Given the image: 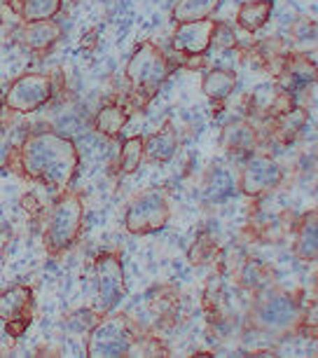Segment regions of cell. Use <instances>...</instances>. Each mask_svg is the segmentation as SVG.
<instances>
[{"instance_id": "1", "label": "cell", "mask_w": 318, "mask_h": 358, "mask_svg": "<svg viewBox=\"0 0 318 358\" xmlns=\"http://www.w3.org/2000/svg\"><path fill=\"white\" fill-rule=\"evenodd\" d=\"M19 164L24 176L52 190H68L78 176L80 152L71 138L54 131L31 134L19 148Z\"/></svg>"}, {"instance_id": "2", "label": "cell", "mask_w": 318, "mask_h": 358, "mask_svg": "<svg viewBox=\"0 0 318 358\" xmlns=\"http://www.w3.org/2000/svg\"><path fill=\"white\" fill-rule=\"evenodd\" d=\"M171 76V64L152 40H143L127 62L124 78L131 87V96L143 110L157 96L159 87Z\"/></svg>"}, {"instance_id": "3", "label": "cell", "mask_w": 318, "mask_h": 358, "mask_svg": "<svg viewBox=\"0 0 318 358\" xmlns=\"http://www.w3.org/2000/svg\"><path fill=\"white\" fill-rule=\"evenodd\" d=\"M300 302L283 290H267L250 307V323L255 330L274 337H286L300 323Z\"/></svg>"}, {"instance_id": "4", "label": "cell", "mask_w": 318, "mask_h": 358, "mask_svg": "<svg viewBox=\"0 0 318 358\" xmlns=\"http://www.w3.org/2000/svg\"><path fill=\"white\" fill-rule=\"evenodd\" d=\"M85 206L78 192H66L57 199L50 220L45 229V251L50 255H59L75 244L80 232H82Z\"/></svg>"}, {"instance_id": "5", "label": "cell", "mask_w": 318, "mask_h": 358, "mask_svg": "<svg viewBox=\"0 0 318 358\" xmlns=\"http://www.w3.org/2000/svg\"><path fill=\"white\" fill-rule=\"evenodd\" d=\"M136 344V326L127 314L101 316V321L89 330L87 356L115 358L127 356Z\"/></svg>"}, {"instance_id": "6", "label": "cell", "mask_w": 318, "mask_h": 358, "mask_svg": "<svg viewBox=\"0 0 318 358\" xmlns=\"http://www.w3.org/2000/svg\"><path fill=\"white\" fill-rule=\"evenodd\" d=\"M171 218V206L164 190L154 187V190L140 192L136 199L129 201L124 213V227L129 234H152L159 232L168 225Z\"/></svg>"}, {"instance_id": "7", "label": "cell", "mask_w": 318, "mask_h": 358, "mask_svg": "<svg viewBox=\"0 0 318 358\" xmlns=\"http://www.w3.org/2000/svg\"><path fill=\"white\" fill-rule=\"evenodd\" d=\"M54 85L52 80L43 73H24L15 83H10L8 92L3 94V106L10 108L12 113L29 115L40 110L52 99Z\"/></svg>"}, {"instance_id": "8", "label": "cell", "mask_w": 318, "mask_h": 358, "mask_svg": "<svg viewBox=\"0 0 318 358\" xmlns=\"http://www.w3.org/2000/svg\"><path fill=\"white\" fill-rule=\"evenodd\" d=\"M94 269H96L99 314L103 316L108 312H113L127 293L124 267H122V258L117 251H106L99 255L96 262H94Z\"/></svg>"}, {"instance_id": "9", "label": "cell", "mask_w": 318, "mask_h": 358, "mask_svg": "<svg viewBox=\"0 0 318 358\" xmlns=\"http://www.w3.org/2000/svg\"><path fill=\"white\" fill-rule=\"evenodd\" d=\"M283 180V171L269 155L253 152L250 157L243 159V166L236 178V187L246 194V197L258 199L262 194L272 192L274 187H279Z\"/></svg>"}, {"instance_id": "10", "label": "cell", "mask_w": 318, "mask_h": 358, "mask_svg": "<svg viewBox=\"0 0 318 358\" xmlns=\"http://www.w3.org/2000/svg\"><path fill=\"white\" fill-rule=\"evenodd\" d=\"M213 31H215V19L175 24L171 45L175 52L185 54V57H201L213 45Z\"/></svg>"}, {"instance_id": "11", "label": "cell", "mask_w": 318, "mask_h": 358, "mask_svg": "<svg viewBox=\"0 0 318 358\" xmlns=\"http://www.w3.org/2000/svg\"><path fill=\"white\" fill-rule=\"evenodd\" d=\"M64 26L54 19H45V22H31L19 31V43L24 50L33 52L36 57H45L54 45L59 43Z\"/></svg>"}, {"instance_id": "12", "label": "cell", "mask_w": 318, "mask_h": 358, "mask_svg": "<svg viewBox=\"0 0 318 358\" xmlns=\"http://www.w3.org/2000/svg\"><path fill=\"white\" fill-rule=\"evenodd\" d=\"M316 83V64L307 54H290L286 59V69L279 76V90L286 94H295L304 87Z\"/></svg>"}, {"instance_id": "13", "label": "cell", "mask_w": 318, "mask_h": 358, "mask_svg": "<svg viewBox=\"0 0 318 358\" xmlns=\"http://www.w3.org/2000/svg\"><path fill=\"white\" fill-rule=\"evenodd\" d=\"M258 143H260V138H258L255 127L243 122V120L227 124L225 131H222V148H225L229 157H234V159L250 157V155L258 150Z\"/></svg>"}, {"instance_id": "14", "label": "cell", "mask_w": 318, "mask_h": 358, "mask_svg": "<svg viewBox=\"0 0 318 358\" xmlns=\"http://www.w3.org/2000/svg\"><path fill=\"white\" fill-rule=\"evenodd\" d=\"M290 229L295 232V244H293L295 258L302 262H316V255H318V213H316V208H311V211L304 213Z\"/></svg>"}, {"instance_id": "15", "label": "cell", "mask_w": 318, "mask_h": 358, "mask_svg": "<svg viewBox=\"0 0 318 358\" xmlns=\"http://www.w3.org/2000/svg\"><path fill=\"white\" fill-rule=\"evenodd\" d=\"M33 305V290L24 283H17L0 293V321H15V319H31Z\"/></svg>"}, {"instance_id": "16", "label": "cell", "mask_w": 318, "mask_h": 358, "mask_svg": "<svg viewBox=\"0 0 318 358\" xmlns=\"http://www.w3.org/2000/svg\"><path fill=\"white\" fill-rule=\"evenodd\" d=\"M175 152H178V134H175L173 124L168 120L161 124V129L157 134L143 138V159L168 162Z\"/></svg>"}, {"instance_id": "17", "label": "cell", "mask_w": 318, "mask_h": 358, "mask_svg": "<svg viewBox=\"0 0 318 358\" xmlns=\"http://www.w3.org/2000/svg\"><path fill=\"white\" fill-rule=\"evenodd\" d=\"M234 176L222 166H211L204 176V183H201V197L206 204H222L234 194Z\"/></svg>"}, {"instance_id": "18", "label": "cell", "mask_w": 318, "mask_h": 358, "mask_svg": "<svg viewBox=\"0 0 318 358\" xmlns=\"http://www.w3.org/2000/svg\"><path fill=\"white\" fill-rule=\"evenodd\" d=\"M274 12V0H246L236 10V24L246 33H258Z\"/></svg>"}, {"instance_id": "19", "label": "cell", "mask_w": 318, "mask_h": 358, "mask_svg": "<svg viewBox=\"0 0 318 358\" xmlns=\"http://www.w3.org/2000/svg\"><path fill=\"white\" fill-rule=\"evenodd\" d=\"M307 120H309V115L304 108H290V110L276 115L274 117V138L283 145L293 143L297 138V134L304 129Z\"/></svg>"}, {"instance_id": "20", "label": "cell", "mask_w": 318, "mask_h": 358, "mask_svg": "<svg viewBox=\"0 0 318 358\" xmlns=\"http://www.w3.org/2000/svg\"><path fill=\"white\" fill-rule=\"evenodd\" d=\"M131 113L127 110L124 106H117V103H110V106H103L101 110L96 113V120H94V127H96L99 134H103L108 138H117L122 129L129 122Z\"/></svg>"}, {"instance_id": "21", "label": "cell", "mask_w": 318, "mask_h": 358, "mask_svg": "<svg viewBox=\"0 0 318 358\" xmlns=\"http://www.w3.org/2000/svg\"><path fill=\"white\" fill-rule=\"evenodd\" d=\"M234 87H236V76L232 71L213 69L206 73L204 80H201V92H204V96L211 101H218V103L229 99V94L234 92Z\"/></svg>"}, {"instance_id": "22", "label": "cell", "mask_w": 318, "mask_h": 358, "mask_svg": "<svg viewBox=\"0 0 318 358\" xmlns=\"http://www.w3.org/2000/svg\"><path fill=\"white\" fill-rule=\"evenodd\" d=\"M220 8V0H178L173 5V22H199V19H211V15Z\"/></svg>"}, {"instance_id": "23", "label": "cell", "mask_w": 318, "mask_h": 358, "mask_svg": "<svg viewBox=\"0 0 318 358\" xmlns=\"http://www.w3.org/2000/svg\"><path fill=\"white\" fill-rule=\"evenodd\" d=\"M64 0H17L15 8L19 12V17L26 24L31 22H45V19H54L59 15Z\"/></svg>"}, {"instance_id": "24", "label": "cell", "mask_w": 318, "mask_h": 358, "mask_svg": "<svg viewBox=\"0 0 318 358\" xmlns=\"http://www.w3.org/2000/svg\"><path fill=\"white\" fill-rule=\"evenodd\" d=\"M236 279H239L241 288L260 293V290H265L269 286V281H272V272H269V267L262 265L260 260H246L236 269Z\"/></svg>"}, {"instance_id": "25", "label": "cell", "mask_w": 318, "mask_h": 358, "mask_svg": "<svg viewBox=\"0 0 318 358\" xmlns=\"http://www.w3.org/2000/svg\"><path fill=\"white\" fill-rule=\"evenodd\" d=\"M140 162H143V136H129L120 150V171L129 176L140 166Z\"/></svg>"}, {"instance_id": "26", "label": "cell", "mask_w": 318, "mask_h": 358, "mask_svg": "<svg viewBox=\"0 0 318 358\" xmlns=\"http://www.w3.org/2000/svg\"><path fill=\"white\" fill-rule=\"evenodd\" d=\"M213 43H215V47H220V50H227V47H234V45H236V40H234L232 29H229L227 24H218V22H215Z\"/></svg>"}, {"instance_id": "27", "label": "cell", "mask_w": 318, "mask_h": 358, "mask_svg": "<svg viewBox=\"0 0 318 358\" xmlns=\"http://www.w3.org/2000/svg\"><path fill=\"white\" fill-rule=\"evenodd\" d=\"M0 108H3V94H0Z\"/></svg>"}, {"instance_id": "28", "label": "cell", "mask_w": 318, "mask_h": 358, "mask_svg": "<svg viewBox=\"0 0 318 358\" xmlns=\"http://www.w3.org/2000/svg\"><path fill=\"white\" fill-rule=\"evenodd\" d=\"M0 24H3V15H0Z\"/></svg>"}, {"instance_id": "29", "label": "cell", "mask_w": 318, "mask_h": 358, "mask_svg": "<svg viewBox=\"0 0 318 358\" xmlns=\"http://www.w3.org/2000/svg\"><path fill=\"white\" fill-rule=\"evenodd\" d=\"M0 236H3V232H0Z\"/></svg>"}]
</instances>
